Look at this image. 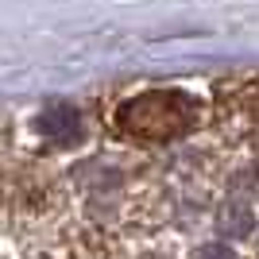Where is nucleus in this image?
I'll return each instance as SVG.
<instances>
[{"instance_id": "f03ea898", "label": "nucleus", "mask_w": 259, "mask_h": 259, "mask_svg": "<svg viewBox=\"0 0 259 259\" xmlns=\"http://www.w3.org/2000/svg\"><path fill=\"white\" fill-rule=\"evenodd\" d=\"M39 132L51 143H58V147H70V143L81 140V116L74 108H47L39 116Z\"/></svg>"}, {"instance_id": "f257e3e1", "label": "nucleus", "mask_w": 259, "mask_h": 259, "mask_svg": "<svg viewBox=\"0 0 259 259\" xmlns=\"http://www.w3.org/2000/svg\"><path fill=\"white\" fill-rule=\"evenodd\" d=\"M190 124H194V101L182 93H170V89L132 97L116 112V128L132 140H147V143L174 140V136L190 132Z\"/></svg>"}]
</instances>
